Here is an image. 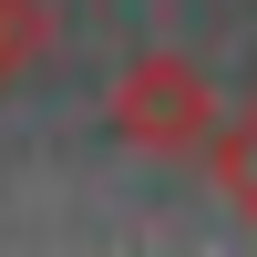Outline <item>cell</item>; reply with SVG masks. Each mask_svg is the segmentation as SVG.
I'll list each match as a JSON object with an SVG mask.
<instances>
[{
  "label": "cell",
  "instance_id": "obj_3",
  "mask_svg": "<svg viewBox=\"0 0 257 257\" xmlns=\"http://www.w3.org/2000/svg\"><path fill=\"white\" fill-rule=\"evenodd\" d=\"M31 52H41V11H31V0H0V82H11Z\"/></svg>",
  "mask_w": 257,
  "mask_h": 257
},
{
  "label": "cell",
  "instance_id": "obj_2",
  "mask_svg": "<svg viewBox=\"0 0 257 257\" xmlns=\"http://www.w3.org/2000/svg\"><path fill=\"white\" fill-rule=\"evenodd\" d=\"M206 175H216V196L237 216H257V103L226 113V123H206Z\"/></svg>",
  "mask_w": 257,
  "mask_h": 257
},
{
  "label": "cell",
  "instance_id": "obj_1",
  "mask_svg": "<svg viewBox=\"0 0 257 257\" xmlns=\"http://www.w3.org/2000/svg\"><path fill=\"white\" fill-rule=\"evenodd\" d=\"M206 123H216V82L185 52H134L113 82V134L144 144V155H196Z\"/></svg>",
  "mask_w": 257,
  "mask_h": 257
}]
</instances>
